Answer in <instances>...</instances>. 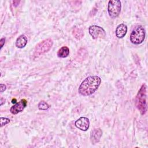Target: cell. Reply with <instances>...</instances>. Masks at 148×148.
Instances as JSON below:
<instances>
[{"instance_id": "obj_4", "label": "cell", "mask_w": 148, "mask_h": 148, "mask_svg": "<svg viewBox=\"0 0 148 148\" xmlns=\"http://www.w3.org/2000/svg\"><path fill=\"white\" fill-rule=\"evenodd\" d=\"M53 44V40L50 38L42 40L36 46L34 50V55L40 56L45 53H47L50 50Z\"/></svg>"}, {"instance_id": "obj_13", "label": "cell", "mask_w": 148, "mask_h": 148, "mask_svg": "<svg viewBox=\"0 0 148 148\" xmlns=\"http://www.w3.org/2000/svg\"><path fill=\"white\" fill-rule=\"evenodd\" d=\"M72 34L75 36V38L77 39H82L84 36L83 31L77 27H75L72 31Z\"/></svg>"}, {"instance_id": "obj_6", "label": "cell", "mask_w": 148, "mask_h": 148, "mask_svg": "<svg viewBox=\"0 0 148 148\" xmlns=\"http://www.w3.org/2000/svg\"><path fill=\"white\" fill-rule=\"evenodd\" d=\"M88 32L90 35L94 39L104 38L106 36V32L104 29L96 25L90 26L88 28Z\"/></svg>"}, {"instance_id": "obj_17", "label": "cell", "mask_w": 148, "mask_h": 148, "mask_svg": "<svg viewBox=\"0 0 148 148\" xmlns=\"http://www.w3.org/2000/svg\"><path fill=\"white\" fill-rule=\"evenodd\" d=\"M0 43H1V49L5 43V38H1L0 40Z\"/></svg>"}, {"instance_id": "obj_16", "label": "cell", "mask_w": 148, "mask_h": 148, "mask_svg": "<svg viewBox=\"0 0 148 148\" xmlns=\"http://www.w3.org/2000/svg\"><path fill=\"white\" fill-rule=\"evenodd\" d=\"M0 86H1V92H3L6 89V86L5 84L2 83L0 84Z\"/></svg>"}, {"instance_id": "obj_7", "label": "cell", "mask_w": 148, "mask_h": 148, "mask_svg": "<svg viewBox=\"0 0 148 148\" xmlns=\"http://www.w3.org/2000/svg\"><path fill=\"white\" fill-rule=\"evenodd\" d=\"M75 125L79 130L86 131L90 127V121L87 117H81L75 122Z\"/></svg>"}, {"instance_id": "obj_18", "label": "cell", "mask_w": 148, "mask_h": 148, "mask_svg": "<svg viewBox=\"0 0 148 148\" xmlns=\"http://www.w3.org/2000/svg\"><path fill=\"white\" fill-rule=\"evenodd\" d=\"M13 103H16V99H13V100H12V102Z\"/></svg>"}, {"instance_id": "obj_1", "label": "cell", "mask_w": 148, "mask_h": 148, "mask_svg": "<svg viewBox=\"0 0 148 148\" xmlns=\"http://www.w3.org/2000/svg\"><path fill=\"white\" fill-rule=\"evenodd\" d=\"M101 83V79L98 76H90L86 77L79 86L78 92L83 96L92 94L98 88Z\"/></svg>"}, {"instance_id": "obj_5", "label": "cell", "mask_w": 148, "mask_h": 148, "mask_svg": "<svg viewBox=\"0 0 148 148\" xmlns=\"http://www.w3.org/2000/svg\"><path fill=\"white\" fill-rule=\"evenodd\" d=\"M121 9V2L119 0L109 1L108 2V11L109 16L112 18L118 17L120 13Z\"/></svg>"}, {"instance_id": "obj_10", "label": "cell", "mask_w": 148, "mask_h": 148, "mask_svg": "<svg viewBox=\"0 0 148 148\" xmlns=\"http://www.w3.org/2000/svg\"><path fill=\"white\" fill-rule=\"evenodd\" d=\"M127 32V26L124 24H120L116 29V36L118 38H123L125 36Z\"/></svg>"}, {"instance_id": "obj_3", "label": "cell", "mask_w": 148, "mask_h": 148, "mask_svg": "<svg viewBox=\"0 0 148 148\" xmlns=\"http://www.w3.org/2000/svg\"><path fill=\"white\" fill-rule=\"evenodd\" d=\"M145 35V28L141 25L137 26L133 29L130 35V41L134 45H139L144 41Z\"/></svg>"}, {"instance_id": "obj_15", "label": "cell", "mask_w": 148, "mask_h": 148, "mask_svg": "<svg viewBox=\"0 0 148 148\" xmlns=\"http://www.w3.org/2000/svg\"><path fill=\"white\" fill-rule=\"evenodd\" d=\"M0 120H1V127H2L3 125H6L7 124L10 123V119H9L8 118H6V117H1Z\"/></svg>"}, {"instance_id": "obj_9", "label": "cell", "mask_w": 148, "mask_h": 148, "mask_svg": "<svg viewBox=\"0 0 148 148\" xmlns=\"http://www.w3.org/2000/svg\"><path fill=\"white\" fill-rule=\"evenodd\" d=\"M102 134V131L101 130V128H98L94 129L91 131V135H90V139L92 143L95 144L98 143L101 139Z\"/></svg>"}, {"instance_id": "obj_11", "label": "cell", "mask_w": 148, "mask_h": 148, "mask_svg": "<svg viewBox=\"0 0 148 148\" xmlns=\"http://www.w3.org/2000/svg\"><path fill=\"white\" fill-rule=\"evenodd\" d=\"M27 42V38L24 35H21L16 39V46L19 49L23 48L26 46Z\"/></svg>"}, {"instance_id": "obj_2", "label": "cell", "mask_w": 148, "mask_h": 148, "mask_svg": "<svg viewBox=\"0 0 148 148\" xmlns=\"http://www.w3.org/2000/svg\"><path fill=\"white\" fill-rule=\"evenodd\" d=\"M146 86L143 84L135 98V105L142 114H145L147 111Z\"/></svg>"}, {"instance_id": "obj_14", "label": "cell", "mask_w": 148, "mask_h": 148, "mask_svg": "<svg viewBox=\"0 0 148 148\" xmlns=\"http://www.w3.org/2000/svg\"><path fill=\"white\" fill-rule=\"evenodd\" d=\"M49 107L50 106L48 105V103L44 101H41L38 103V109L40 110H46L49 108Z\"/></svg>"}, {"instance_id": "obj_12", "label": "cell", "mask_w": 148, "mask_h": 148, "mask_svg": "<svg viewBox=\"0 0 148 148\" xmlns=\"http://www.w3.org/2000/svg\"><path fill=\"white\" fill-rule=\"evenodd\" d=\"M69 54V49L67 46H63L58 50L57 52V56L60 58H65L68 57Z\"/></svg>"}, {"instance_id": "obj_8", "label": "cell", "mask_w": 148, "mask_h": 148, "mask_svg": "<svg viewBox=\"0 0 148 148\" xmlns=\"http://www.w3.org/2000/svg\"><path fill=\"white\" fill-rule=\"evenodd\" d=\"M27 104V101L25 99H23L13 106H12L10 109V112L13 114H16L22 112L26 107Z\"/></svg>"}]
</instances>
